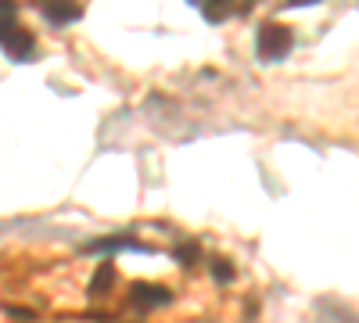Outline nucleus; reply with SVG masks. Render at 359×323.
Instances as JSON below:
<instances>
[{
  "label": "nucleus",
  "mask_w": 359,
  "mask_h": 323,
  "mask_svg": "<svg viewBox=\"0 0 359 323\" xmlns=\"http://www.w3.org/2000/svg\"><path fill=\"white\" fill-rule=\"evenodd\" d=\"M294 47V33L284 25V22H262L259 25V36H255V54L262 62H280L287 57Z\"/></svg>",
  "instance_id": "obj_1"
},
{
  "label": "nucleus",
  "mask_w": 359,
  "mask_h": 323,
  "mask_svg": "<svg viewBox=\"0 0 359 323\" xmlns=\"http://www.w3.org/2000/svg\"><path fill=\"white\" fill-rule=\"evenodd\" d=\"M33 33L29 29H22V22L11 15V11H4L0 15V47H4V54L11 57V62H29L36 50H33Z\"/></svg>",
  "instance_id": "obj_2"
},
{
  "label": "nucleus",
  "mask_w": 359,
  "mask_h": 323,
  "mask_svg": "<svg viewBox=\"0 0 359 323\" xmlns=\"http://www.w3.org/2000/svg\"><path fill=\"white\" fill-rule=\"evenodd\" d=\"M36 11L54 25H72V22L83 18L79 0H36Z\"/></svg>",
  "instance_id": "obj_3"
},
{
  "label": "nucleus",
  "mask_w": 359,
  "mask_h": 323,
  "mask_svg": "<svg viewBox=\"0 0 359 323\" xmlns=\"http://www.w3.org/2000/svg\"><path fill=\"white\" fill-rule=\"evenodd\" d=\"M172 302V291L158 284H133L130 287V305L133 309H162Z\"/></svg>",
  "instance_id": "obj_4"
},
{
  "label": "nucleus",
  "mask_w": 359,
  "mask_h": 323,
  "mask_svg": "<svg viewBox=\"0 0 359 323\" xmlns=\"http://www.w3.org/2000/svg\"><path fill=\"white\" fill-rule=\"evenodd\" d=\"M104 252H147V248L137 238H130V233H118V238H101V241L83 245V255H104Z\"/></svg>",
  "instance_id": "obj_5"
},
{
  "label": "nucleus",
  "mask_w": 359,
  "mask_h": 323,
  "mask_svg": "<svg viewBox=\"0 0 359 323\" xmlns=\"http://www.w3.org/2000/svg\"><path fill=\"white\" fill-rule=\"evenodd\" d=\"M111 284H115V266H111V262H101L94 280H90V287H86V295L90 298H104L108 291H111Z\"/></svg>",
  "instance_id": "obj_6"
},
{
  "label": "nucleus",
  "mask_w": 359,
  "mask_h": 323,
  "mask_svg": "<svg viewBox=\"0 0 359 323\" xmlns=\"http://www.w3.org/2000/svg\"><path fill=\"white\" fill-rule=\"evenodd\" d=\"M233 0H201V15L212 22V25H219V22H226L230 15H233Z\"/></svg>",
  "instance_id": "obj_7"
},
{
  "label": "nucleus",
  "mask_w": 359,
  "mask_h": 323,
  "mask_svg": "<svg viewBox=\"0 0 359 323\" xmlns=\"http://www.w3.org/2000/svg\"><path fill=\"white\" fill-rule=\"evenodd\" d=\"M208 270H212V277H216L219 284H230V280H233V262H230V259H219V255H216L212 262H208Z\"/></svg>",
  "instance_id": "obj_8"
},
{
  "label": "nucleus",
  "mask_w": 359,
  "mask_h": 323,
  "mask_svg": "<svg viewBox=\"0 0 359 323\" xmlns=\"http://www.w3.org/2000/svg\"><path fill=\"white\" fill-rule=\"evenodd\" d=\"M201 255V248H194V245H180V248H172V259L180 262V266H194V259Z\"/></svg>",
  "instance_id": "obj_9"
},
{
  "label": "nucleus",
  "mask_w": 359,
  "mask_h": 323,
  "mask_svg": "<svg viewBox=\"0 0 359 323\" xmlns=\"http://www.w3.org/2000/svg\"><path fill=\"white\" fill-rule=\"evenodd\" d=\"M4 312L15 316V319H33V316H36L33 309H18V305H4Z\"/></svg>",
  "instance_id": "obj_10"
},
{
  "label": "nucleus",
  "mask_w": 359,
  "mask_h": 323,
  "mask_svg": "<svg viewBox=\"0 0 359 323\" xmlns=\"http://www.w3.org/2000/svg\"><path fill=\"white\" fill-rule=\"evenodd\" d=\"M309 4H320V0H284V8H309Z\"/></svg>",
  "instance_id": "obj_11"
},
{
  "label": "nucleus",
  "mask_w": 359,
  "mask_h": 323,
  "mask_svg": "<svg viewBox=\"0 0 359 323\" xmlns=\"http://www.w3.org/2000/svg\"><path fill=\"white\" fill-rule=\"evenodd\" d=\"M0 8H4V11H11V0H0Z\"/></svg>",
  "instance_id": "obj_12"
},
{
  "label": "nucleus",
  "mask_w": 359,
  "mask_h": 323,
  "mask_svg": "<svg viewBox=\"0 0 359 323\" xmlns=\"http://www.w3.org/2000/svg\"><path fill=\"white\" fill-rule=\"evenodd\" d=\"M259 4V0H245V8H255Z\"/></svg>",
  "instance_id": "obj_13"
},
{
  "label": "nucleus",
  "mask_w": 359,
  "mask_h": 323,
  "mask_svg": "<svg viewBox=\"0 0 359 323\" xmlns=\"http://www.w3.org/2000/svg\"><path fill=\"white\" fill-rule=\"evenodd\" d=\"M191 4H201V0H191Z\"/></svg>",
  "instance_id": "obj_14"
}]
</instances>
